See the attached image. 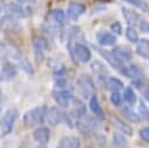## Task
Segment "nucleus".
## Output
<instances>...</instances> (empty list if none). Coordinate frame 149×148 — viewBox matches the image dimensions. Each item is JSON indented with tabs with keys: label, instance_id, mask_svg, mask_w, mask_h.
<instances>
[{
	"label": "nucleus",
	"instance_id": "1",
	"mask_svg": "<svg viewBox=\"0 0 149 148\" xmlns=\"http://www.w3.org/2000/svg\"><path fill=\"white\" fill-rule=\"evenodd\" d=\"M47 106H37L27 111L23 115V124L27 128H33L37 125H41L47 114Z\"/></svg>",
	"mask_w": 149,
	"mask_h": 148
},
{
	"label": "nucleus",
	"instance_id": "2",
	"mask_svg": "<svg viewBox=\"0 0 149 148\" xmlns=\"http://www.w3.org/2000/svg\"><path fill=\"white\" fill-rule=\"evenodd\" d=\"M19 111L16 108H9L5 113V115L0 119V138H3L12 132Z\"/></svg>",
	"mask_w": 149,
	"mask_h": 148
},
{
	"label": "nucleus",
	"instance_id": "3",
	"mask_svg": "<svg viewBox=\"0 0 149 148\" xmlns=\"http://www.w3.org/2000/svg\"><path fill=\"white\" fill-rule=\"evenodd\" d=\"M76 127L80 133L88 134V133H92L93 131H95L99 127V121L94 117L83 115V117L78 118V120L76 121Z\"/></svg>",
	"mask_w": 149,
	"mask_h": 148
},
{
	"label": "nucleus",
	"instance_id": "4",
	"mask_svg": "<svg viewBox=\"0 0 149 148\" xmlns=\"http://www.w3.org/2000/svg\"><path fill=\"white\" fill-rule=\"evenodd\" d=\"M78 86L80 89L81 92H84L85 96H94L95 93V85H94V82L93 79L87 76V75H81L79 78H78Z\"/></svg>",
	"mask_w": 149,
	"mask_h": 148
},
{
	"label": "nucleus",
	"instance_id": "5",
	"mask_svg": "<svg viewBox=\"0 0 149 148\" xmlns=\"http://www.w3.org/2000/svg\"><path fill=\"white\" fill-rule=\"evenodd\" d=\"M73 55L74 57L79 61V62H83V63H86L91 59V51L90 49L85 45V44H81V43H76L74 47H73Z\"/></svg>",
	"mask_w": 149,
	"mask_h": 148
},
{
	"label": "nucleus",
	"instance_id": "6",
	"mask_svg": "<svg viewBox=\"0 0 149 148\" xmlns=\"http://www.w3.org/2000/svg\"><path fill=\"white\" fill-rule=\"evenodd\" d=\"M62 119H63V113L57 107L52 106L47 110L45 120L50 126H57L58 124L62 122Z\"/></svg>",
	"mask_w": 149,
	"mask_h": 148
},
{
	"label": "nucleus",
	"instance_id": "7",
	"mask_svg": "<svg viewBox=\"0 0 149 148\" xmlns=\"http://www.w3.org/2000/svg\"><path fill=\"white\" fill-rule=\"evenodd\" d=\"M34 140L40 145H47L50 140V131L47 127H38L33 132Z\"/></svg>",
	"mask_w": 149,
	"mask_h": 148
},
{
	"label": "nucleus",
	"instance_id": "8",
	"mask_svg": "<svg viewBox=\"0 0 149 148\" xmlns=\"http://www.w3.org/2000/svg\"><path fill=\"white\" fill-rule=\"evenodd\" d=\"M16 17L9 15V16H3L0 21V28L2 30H6V31H17L20 26L17 23V21L15 20Z\"/></svg>",
	"mask_w": 149,
	"mask_h": 148
},
{
	"label": "nucleus",
	"instance_id": "9",
	"mask_svg": "<svg viewBox=\"0 0 149 148\" xmlns=\"http://www.w3.org/2000/svg\"><path fill=\"white\" fill-rule=\"evenodd\" d=\"M86 10L85 6L80 2H71L68 7V16L71 20H77L81 14H84Z\"/></svg>",
	"mask_w": 149,
	"mask_h": 148
},
{
	"label": "nucleus",
	"instance_id": "10",
	"mask_svg": "<svg viewBox=\"0 0 149 148\" xmlns=\"http://www.w3.org/2000/svg\"><path fill=\"white\" fill-rule=\"evenodd\" d=\"M52 98L56 100V103L62 106V107H68L70 99H71V93L66 90H59V91H54L52 92Z\"/></svg>",
	"mask_w": 149,
	"mask_h": 148
},
{
	"label": "nucleus",
	"instance_id": "11",
	"mask_svg": "<svg viewBox=\"0 0 149 148\" xmlns=\"http://www.w3.org/2000/svg\"><path fill=\"white\" fill-rule=\"evenodd\" d=\"M57 148H80V140L72 135L63 136L59 140Z\"/></svg>",
	"mask_w": 149,
	"mask_h": 148
},
{
	"label": "nucleus",
	"instance_id": "12",
	"mask_svg": "<svg viewBox=\"0 0 149 148\" xmlns=\"http://www.w3.org/2000/svg\"><path fill=\"white\" fill-rule=\"evenodd\" d=\"M6 10L9 15L14 16V17H23V16H27V10L26 8H23L20 3L17 2H9L7 6H6Z\"/></svg>",
	"mask_w": 149,
	"mask_h": 148
},
{
	"label": "nucleus",
	"instance_id": "13",
	"mask_svg": "<svg viewBox=\"0 0 149 148\" xmlns=\"http://www.w3.org/2000/svg\"><path fill=\"white\" fill-rule=\"evenodd\" d=\"M16 76V66L12 63H5L0 70V78L3 80H12Z\"/></svg>",
	"mask_w": 149,
	"mask_h": 148
},
{
	"label": "nucleus",
	"instance_id": "14",
	"mask_svg": "<svg viewBox=\"0 0 149 148\" xmlns=\"http://www.w3.org/2000/svg\"><path fill=\"white\" fill-rule=\"evenodd\" d=\"M99 52H100V55L113 66V68H116V69H122V63L114 56V54L113 52H111V51H107V50H104V49H100L99 50Z\"/></svg>",
	"mask_w": 149,
	"mask_h": 148
},
{
	"label": "nucleus",
	"instance_id": "15",
	"mask_svg": "<svg viewBox=\"0 0 149 148\" xmlns=\"http://www.w3.org/2000/svg\"><path fill=\"white\" fill-rule=\"evenodd\" d=\"M97 38L101 45H112L116 42V37L108 31H99Z\"/></svg>",
	"mask_w": 149,
	"mask_h": 148
},
{
	"label": "nucleus",
	"instance_id": "16",
	"mask_svg": "<svg viewBox=\"0 0 149 148\" xmlns=\"http://www.w3.org/2000/svg\"><path fill=\"white\" fill-rule=\"evenodd\" d=\"M114 56L122 63V62H126V61H129L130 59V50L125 48V47H119V48H115L113 51Z\"/></svg>",
	"mask_w": 149,
	"mask_h": 148
},
{
	"label": "nucleus",
	"instance_id": "17",
	"mask_svg": "<svg viewBox=\"0 0 149 148\" xmlns=\"http://www.w3.org/2000/svg\"><path fill=\"white\" fill-rule=\"evenodd\" d=\"M136 52L143 58H149V41L148 40H139L136 45Z\"/></svg>",
	"mask_w": 149,
	"mask_h": 148
},
{
	"label": "nucleus",
	"instance_id": "18",
	"mask_svg": "<svg viewBox=\"0 0 149 148\" xmlns=\"http://www.w3.org/2000/svg\"><path fill=\"white\" fill-rule=\"evenodd\" d=\"M122 14H123L126 21H127L129 24L135 26V24H137L139 21H140L139 15H137L135 12H133L132 9H128V8H125V7H123V8H122Z\"/></svg>",
	"mask_w": 149,
	"mask_h": 148
},
{
	"label": "nucleus",
	"instance_id": "19",
	"mask_svg": "<svg viewBox=\"0 0 149 148\" xmlns=\"http://www.w3.org/2000/svg\"><path fill=\"white\" fill-rule=\"evenodd\" d=\"M90 108H91V111H92L95 115H98V117H100V118H104L102 108H101V106H100V104H99V100H98V98L95 97V94L92 96L91 99H90Z\"/></svg>",
	"mask_w": 149,
	"mask_h": 148
},
{
	"label": "nucleus",
	"instance_id": "20",
	"mask_svg": "<svg viewBox=\"0 0 149 148\" xmlns=\"http://www.w3.org/2000/svg\"><path fill=\"white\" fill-rule=\"evenodd\" d=\"M121 113H122V115H123L127 120H129V121H132V122H139V121L141 120L140 114H137L136 112H134V111H133L132 108H129V107H122Z\"/></svg>",
	"mask_w": 149,
	"mask_h": 148
},
{
	"label": "nucleus",
	"instance_id": "21",
	"mask_svg": "<svg viewBox=\"0 0 149 148\" xmlns=\"http://www.w3.org/2000/svg\"><path fill=\"white\" fill-rule=\"evenodd\" d=\"M121 72L126 76V77H128V78H135L136 76H139V69H137V66H135V65H128V66H125V68H122L121 69Z\"/></svg>",
	"mask_w": 149,
	"mask_h": 148
},
{
	"label": "nucleus",
	"instance_id": "22",
	"mask_svg": "<svg viewBox=\"0 0 149 148\" xmlns=\"http://www.w3.org/2000/svg\"><path fill=\"white\" fill-rule=\"evenodd\" d=\"M107 86L112 91H119V90H121L123 87V83L118 78L111 77V78L107 79Z\"/></svg>",
	"mask_w": 149,
	"mask_h": 148
},
{
	"label": "nucleus",
	"instance_id": "23",
	"mask_svg": "<svg viewBox=\"0 0 149 148\" xmlns=\"http://www.w3.org/2000/svg\"><path fill=\"white\" fill-rule=\"evenodd\" d=\"M50 15H51L52 20L55 22H57L58 24H63L65 21V13L62 9H52Z\"/></svg>",
	"mask_w": 149,
	"mask_h": 148
},
{
	"label": "nucleus",
	"instance_id": "24",
	"mask_svg": "<svg viewBox=\"0 0 149 148\" xmlns=\"http://www.w3.org/2000/svg\"><path fill=\"white\" fill-rule=\"evenodd\" d=\"M19 64H20V68L23 70V72H26L29 76H33L34 75V68H33V65L30 64V62L27 58H23L22 57L19 61Z\"/></svg>",
	"mask_w": 149,
	"mask_h": 148
},
{
	"label": "nucleus",
	"instance_id": "25",
	"mask_svg": "<svg viewBox=\"0 0 149 148\" xmlns=\"http://www.w3.org/2000/svg\"><path fill=\"white\" fill-rule=\"evenodd\" d=\"M33 51H34L36 64H42L43 61H44V48L37 47V45H33Z\"/></svg>",
	"mask_w": 149,
	"mask_h": 148
},
{
	"label": "nucleus",
	"instance_id": "26",
	"mask_svg": "<svg viewBox=\"0 0 149 148\" xmlns=\"http://www.w3.org/2000/svg\"><path fill=\"white\" fill-rule=\"evenodd\" d=\"M126 2L135 6L136 8L143 10V12H149V5L148 2H146L144 0H125Z\"/></svg>",
	"mask_w": 149,
	"mask_h": 148
},
{
	"label": "nucleus",
	"instance_id": "27",
	"mask_svg": "<svg viewBox=\"0 0 149 148\" xmlns=\"http://www.w3.org/2000/svg\"><path fill=\"white\" fill-rule=\"evenodd\" d=\"M123 99L129 103L130 105H133L135 101H136V96L134 93V90L132 87H126L125 89V92H123Z\"/></svg>",
	"mask_w": 149,
	"mask_h": 148
},
{
	"label": "nucleus",
	"instance_id": "28",
	"mask_svg": "<svg viewBox=\"0 0 149 148\" xmlns=\"http://www.w3.org/2000/svg\"><path fill=\"white\" fill-rule=\"evenodd\" d=\"M113 143H114L116 147H123V146L127 143V140H126V138H125L121 133L116 132V133L113 134Z\"/></svg>",
	"mask_w": 149,
	"mask_h": 148
},
{
	"label": "nucleus",
	"instance_id": "29",
	"mask_svg": "<svg viewBox=\"0 0 149 148\" xmlns=\"http://www.w3.org/2000/svg\"><path fill=\"white\" fill-rule=\"evenodd\" d=\"M114 124L118 126V128H120V131H122V132H125L126 134H129V135H132V128L127 125V124H125V122H122L121 120H119L116 117H114Z\"/></svg>",
	"mask_w": 149,
	"mask_h": 148
},
{
	"label": "nucleus",
	"instance_id": "30",
	"mask_svg": "<svg viewBox=\"0 0 149 148\" xmlns=\"http://www.w3.org/2000/svg\"><path fill=\"white\" fill-rule=\"evenodd\" d=\"M126 36H127V38H128L130 42H137V40H139L137 33H136V30H135L133 27H128V28L126 29Z\"/></svg>",
	"mask_w": 149,
	"mask_h": 148
},
{
	"label": "nucleus",
	"instance_id": "31",
	"mask_svg": "<svg viewBox=\"0 0 149 148\" xmlns=\"http://www.w3.org/2000/svg\"><path fill=\"white\" fill-rule=\"evenodd\" d=\"M109 100H111V103H112L114 106H120V105H121V101H122L121 96H120V93H119L118 91H114L113 93H111Z\"/></svg>",
	"mask_w": 149,
	"mask_h": 148
},
{
	"label": "nucleus",
	"instance_id": "32",
	"mask_svg": "<svg viewBox=\"0 0 149 148\" xmlns=\"http://www.w3.org/2000/svg\"><path fill=\"white\" fill-rule=\"evenodd\" d=\"M33 45H37V47H42V48H47L48 47V41L44 38V37H41V36H37V37H34L33 38Z\"/></svg>",
	"mask_w": 149,
	"mask_h": 148
},
{
	"label": "nucleus",
	"instance_id": "33",
	"mask_svg": "<svg viewBox=\"0 0 149 148\" xmlns=\"http://www.w3.org/2000/svg\"><path fill=\"white\" fill-rule=\"evenodd\" d=\"M85 112H86V108H85L84 104H78V106L76 108H73V112L72 113H73L74 117L80 118V117H83L85 114Z\"/></svg>",
	"mask_w": 149,
	"mask_h": 148
},
{
	"label": "nucleus",
	"instance_id": "34",
	"mask_svg": "<svg viewBox=\"0 0 149 148\" xmlns=\"http://www.w3.org/2000/svg\"><path fill=\"white\" fill-rule=\"evenodd\" d=\"M91 69L95 72H100V71H105L106 72V68L104 66V64L99 63V62H93V64H91Z\"/></svg>",
	"mask_w": 149,
	"mask_h": 148
},
{
	"label": "nucleus",
	"instance_id": "35",
	"mask_svg": "<svg viewBox=\"0 0 149 148\" xmlns=\"http://www.w3.org/2000/svg\"><path fill=\"white\" fill-rule=\"evenodd\" d=\"M111 29H112L113 33H115L118 35H120L122 33V28H121V23L120 22H113L111 24Z\"/></svg>",
	"mask_w": 149,
	"mask_h": 148
},
{
	"label": "nucleus",
	"instance_id": "36",
	"mask_svg": "<svg viewBox=\"0 0 149 148\" xmlns=\"http://www.w3.org/2000/svg\"><path fill=\"white\" fill-rule=\"evenodd\" d=\"M140 136L142 140L149 142V127H144L140 131Z\"/></svg>",
	"mask_w": 149,
	"mask_h": 148
},
{
	"label": "nucleus",
	"instance_id": "37",
	"mask_svg": "<svg viewBox=\"0 0 149 148\" xmlns=\"http://www.w3.org/2000/svg\"><path fill=\"white\" fill-rule=\"evenodd\" d=\"M140 107L143 110V112H141V113L143 114V117H144V118H149V111L144 107V105H143V104H141V106H140Z\"/></svg>",
	"mask_w": 149,
	"mask_h": 148
},
{
	"label": "nucleus",
	"instance_id": "38",
	"mask_svg": "<svg viewBox=\"0 0 149 148\" xmlns=\"http://www.w3.org/2000/svg\"><path fill=\"white\" fill-rule=\"evenodd\" d=\"M56 83H57V84H56L57 86H59V87H64L66 82H65V79H57Z\"/></svg>",
	"mask_w": 149,
	"mask_h": 148
},
{
	"label": "nucleus",
	"instance_id": "39",
	"mask_svg": "<svg viewBox=\"0 0 149 148\" xmlns=\"http://www.w3.org/2000/svg\"><path fill=\"white\" fill-rule=\"evenodd\" d=\"M20 3H31V2H36L37 0H16Z\"/></svg>",
	"mask_w": 149,
	"mask_h": 148
},
{
	"label": "nucleus",
	"instance_id": "40",
	"mask_svg": "<svg viewBox=\"0 0 149 148\" xmlns=\"http://www.w3.org/2000/svg\"><path fill=\"white\" fill-rule=\"evenodd\" d=\"M144 98H146V99L149 101V91H147V92L144 93Z\"/></svg>",
	"mask_w": 149,
	"mask_h": 148
},
{
	"label": "nucleus",
	"instance_id": "41",
	"mask_svg": "<svg viewBox=\"0 0 149 148\" xmlns=\"http://www.w3.org/2000/svg\"><path fill=\"white\" fill-rule=\"evenodd\" d=\"M2 106H3V103H2V100H1V98H0V112L2 111Z\"/></svg>",
	"mask_w": 149,
	"mask_h": 148
},
{
	"label": "nucleus",
	"instance_id": "42",
	"mask_svg": "<svg viewBox=\"0 0 149 148\" xmlns=\"http://www.w3.org/2000/svg\"><path fill=\"white\" fill-rule=\"evenodd\" d=\"M0 13H1V6H0Z\"/></svg>",
	"mask_w": 149,
	"mask_h": 148
},
{
	"label": "nucleus",
	"instance_id": "43",
	"mask_svg": "<svg viewBox=\"0 0 149 148\" xmlns=\"http://www.w3.org/2000/svg\"><path fill=\"white\" fill-rule=\"evenodd\" d=\"M0 96H1V90H0Z\"/></svg>",
	"mask_w": 149,
	"mask_h": 148
},
{
	"label": "nucleus",
	"instance_id": "44",
	"mask_svg": "<svg viewBox=\"0 0 149 148\" xmlns=\"http://www.w3.org/2000/svg\"><path fill=\"white\" fill-rule=\"evenodd\" d=\"M148 29H149V28H148Z\"/></svg>",
	"mask_w": 149,
	"mask_h": 148
}]
</instances>
